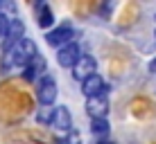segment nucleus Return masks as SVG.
Masks as SVG:
<instances>
[{"mask_svg": "<svg viewBox=\"0 0 156 144\" xmlns=\"http://www.w3.org/2000/svg\"><path fill=\"white\" fill-rule=\"evenodd\" d=\"M9 52H12V61H14V68H25L27 63L34 59L39 52H36V45H34V41H30V39H23V41H18L14 47H9Z\"/></svg>", "mask_w": 156, "mask_h": 144, "instance_id": "1", "label": "nucleus"}, {"mask_svg": "<svg viewBox=\"0 0 156 144\" xmlns=\"http://www.w3.org/2000/svg\"><path fill=\"white\" fill-rule=\"evenodd\" d=\"M75 36H77V32H75L70 25H59L57 29H50L45 34V41H48V45H52V47H63V45L73 43Z\"/></svg>", "mask_w": 156, "mask_h": 144, "instance_id": "2", "label": "nucleus"}, {"mask_svg": "<svg viewBox=\"0 0 156 144\" xmlns=\"http://www.w3.org/2000/svg\"><path fill=\"white\" fill-rule=\"evenodd\" d=\"M36 99L41 106H52L57 99V81L52 77H43L39 81V90H36Z\"/></svg>", "mask_w": 156, "mask_h": 144, "instance_id": "3", "label": "nucleus"}, {"mask_svg": "<svg viewBox=\"0 0 156 144\" xmlns=\"http://www.w3.org/2000/svg\"><path fill=\"white\" fill-rule=\"evenodd\" d=\"M109 86H106L104 81H102V77L98 72L90 74V77H86L82 81V92L86 95V97H98V95H102V97H106L109 95Z\"/></svg>", "mask_w": 156, "mask_h": 144, "instance_id": "4", "label": "nucleus"}, {"mask_svg": "<svg viewBox=\"0 0 156 144\" xmlns=\"http://www.w3.org/2000/svg\"><path fill=\"white\" fill-rule=\"evenodd\" d=\"M95 70H98V61L90 54H82L77 59V63L73 65V77L77 79V81H84L86 77L95 74Z\"/></svg>", "mask_w": 156, "mask_h": 144, "instance_id": "5", "label": "nucleus"}, {"mask_svg": "<svg viewBox=\"0 0 156 144\" xmlns=\"http://www.w3.org/2000/svg\"><path fill=\"white\" fill-rule=\"evenodd\" d=\"M79 56H82V50H79V45L75 43V41L68 43V45H63V47H59V52H57V61H59L61 68H73Z\"/></svg>", "mask_w": 156, "mask_h": 144, "instance_id": "6", "label": "nucleus"}, {"mask_svg": "<svg viewBox=\"0 0 156 144\" xmlns=\"http://www.w3.org/2000/svg\"><path fill=\"white\" fill-rule=\"evenodd\" d=\"M86 113L90 115V119H104L109 113V99L98 95V97H88L86 101Z\"/></svg>", "mask_w": 156, "mask_h": 144, "instance_id": "7", "label": "nucleus"}, {"mask_svg": "<svg viewBox=\"0 0 156 144\" xmlns=\"http://www.w3.org/2000/svg\"><path fill=\"white\" fill-rule=\"evenodd\" d=\"M23 34H25L23 20L12 18V23H9V29H7V36H5V41H2V50H9V47H14L18 41H23Z\"/></svg>", "mask_w": 156, "mask_h": 144, "instance_id": "8", "label": "nucleus"}, {"mask_svg": "<svg viewBox=\"0 0 156 144\" xmlns=\"http://www.w3.org/2000/svg\"><path fill=\"white\" fill-rule=\"evenodd\" d=\"M50 126H55V129L61 131V133H70L73 131V117H70L66 106H57L55 108V117H52Z\"/></svg>", "mask_w": 156, "mask_h": 144, "instance_id": "9", "label": "nucleus"}, {"mask_svg": "<svg viewBox=\"0 0 156 144\" xmlns=\"http://www.w3.org/2000/svg\"><path fill=\"white\" fill-rule=\"evenodd\" d=\"M23 77L27 79V81H34L36 77H45V59L41 54H36L27 65L23 68Z\"/></svg>", "mask_w": 156, "mask_h": 144, "instance_id": "10", "label": "nucleus"}, {"mask_svg": "<svg viewBox=\"0 0 156 144\" xmlns=\"http://www.w3.org/2000/svg\"><path fill=\"white\" fill-rule=\"evenodd\" d=\"M52 20H55V16H52L50 7L45 2H39L36 5V23H39V27H50Z\"/></svg>", "mask_w": 156, "mask_h": 144, "instance_id": "11", "label": "nucleus"}, {"mask_svg": "<svg viewBox=\"0 0 156 144\" xmlns=\"http://www.w3.org/2000/svg\"><path fill=\"white\" fill-rule=\"evenodd\" d=\"M52 117H55V108H52V106H43V108L36 110V122L43 124V126H50Z\"/></svg>", "mask_w": 156, "mask_h": 144, "instance_id": "12", "label": "nucleus"}, {"mask_svg": "<svg viewBox=\"0 0 156 144\" xmlns=\"http://www.w3.org/2000/svg\"><path fill=\"white\" fill-rule=\"evenodd\" d=\"M90 133L104 140V135L109 133V122H106V117L104 119H90Z\"/></svg>", "mask_w": 156, "mask_h": 144, "instance_id": "13", "label": "nucleus"}, {"mask_svg": "<svg viewBox=\"0 0 156 144\" xmlns=\"http://www.w3.org/2000/svg\"><path fill=\"white\" fill-rule=\"evenodd\" d=\"M9 23H12V18H9L5 12H0V41H5V36H7Z\"/></svg>", "mask_w": 156, "mask_h": 144, "instance_id": "14", "label": "nucleus"}, {"mask_svg": "<svg viewBox=\"0 0 156 144\" xmlns=\"http://www.w3.org/2000/svg\"><path fill=\"white\" fill-rule=\"evenodd\" d=\"M63 144H82V137H79L77 131H75V133H68V140L63 142Z\"/></svg>", "mask_w": 156, "mask_h": 144, "instance_id": "15", "label": "nucleus"}, {"mask_svg": "<svg viewBox=\"0 0 156 144\" xmlns=\"http://www.w3.org/2000/svg\"><path fill=\"white\" fill-rule=\"evenodd\" d=\"M111 12H113V2H104V5H102V16H104V18H106Z\"/></svg>", "mask_w": 156, "mask_h": 144, "instance_id": "16", "label": "nucleus"}, {"mask_svg": "<svg viewBox=\"0 0 156 144\" xmlns=\"http://www.w3.org/2000/svg\"><path fill=\"white\" fill-rule=\"evenodd\" d=\"M147 70L152 72V74H156V56L152 59V61H149V65H147Z\"/></svg>", "mask_w": 156, "mask_h": 144, "instance_id": "17", "label": "nucleus"}, {"mask_svg": "<svg viewBox=\"0 0 156 144\" xmlns=\"http://www.w3.org/2000/svg\"><path fill=\"white\" fill-rule=\"evenodd\" d=\"M98 144H115V142H111V140H100Z\"/></svg>", "mask_w": 156, "mask_h": 144, "instance_id": "18", "label": "nucleus"}, {"mask_svg": "<svg viewBox=\"0 0 156 144\" xmlns=\"http://www.w3.org/2000/svg\"><path fill=\"white\" fill-rule=\"evenodd\" d=\"M154 36H156V34H154Z\"/></svg>", "mask_w": 156, "mask_h": 144, "instance_id": "19", "label": "nucleus"}]
</instances>
